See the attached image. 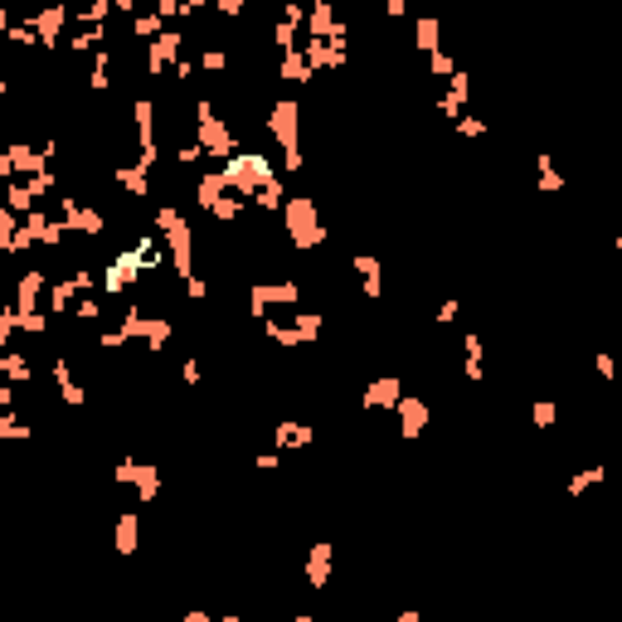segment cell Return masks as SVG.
<instances>
[{"instance_id":"obj_1","label":"cell","mask_w":622,"mask_h":622,"mask_svg":"<svg viewBox=\"0 0 622 622\" xmlns=\"http://www.w3.org/2000/svg\"><path fill=\"white\" fill-rule=\"evenodd\" d=\"M399 418H404V437H418L423 433V423H428V404L423 399H399Z\"/></svg>"},{"instance_id":"obj_2","label":"cell","mask_w":622,"mask_h":622,"mask_svg":"<svg viewBox=\"0 0 622 622\" xmlns=\"http://www.w3.org/2000/svg\"><path fill=\"white\" fill-rule=\"evenodd\" d=\"M365 404L370 408H394L399 404V379H375L370 394H365Z\"/></svg>"},{"instance_id":"obj_3","label":"cell","mask_w":622,"mask_h":622,"mask_svg":"<svg viewBox=\"0 0 622 622\" xmlns=\"http://www.w3.org/2000/svg\"><path fill=\"white\" fill-rule=\"evenodd\" d=\"M98 39H108L103 25H78L68 34V49H73V54H88V49H98Z\"/></svg>"},{"instance_id":"obj_4","label":"cell","mask_w":622,"mask_h":622,"mask_svg":"<svg viewBox=\"0 0 622 622\" xmlns=\"http://www.w3.org/2000/svg\"><path fill=\"white\" fill-rule=\"evenodd\" d=\"M108 68H112V49H98V54H93V73H88V88H93V93H103L112 83Z\"/></svg>"},{"instance_id":"obj_5","label":"cell","mask_w":622,"mask_h":622,"mask_svg":"<svg viewBox=\"0 0 622 622\" xmlns=\"http://www.w3.org/2000/svg\"><path fill=\"white\" fill-rule=\"evenodd\" d=\"M413 39H418V49H423V54H433V49H437V20H428V15H423V20L413 25Z\"/></svg>"},{"instance_id":"obj_6","label":"cell","mask_w":622,"mask_h":622,"mask_svg":"<svg viewBox=\"0 0 622 622\" xmlns=\"http://www.w3.org/2000/svg\"><path fill=\"white\" fill-rule=\"evenodd\" d=\"M5 204H10L15 214H29V204H34V195H29V185H10V190H5Z\"/></svg>"},{"instance_id":"obj_7","label":"cell","mask_w":622,"mask_h":622,"mask_svg":"<svg viewBox=\"0 0 622 622\" xmlns=\"http://www.w3.org/2000/svg\"><path fill=\"white\" fill-rule=\"evenodd\" d=\"M117 549H122V554H132V549H136V520H132V515L117 520Z\"/></svg>"},{"instance_id":"obj_8","label":"cell","mask_w":622,"mask_h":622,"mask_svg":"<svg viewBox=\"0 0 622 622\" xmlns=\"http://www.w3.org/2000/svg\"><path fill=\"white\" fill-rule=\"evenodd\" d=\"M132 34H136V39H146V34H161V15H136V20H132Z\"/></svg>"},{"instance_id":"obj_9","label":"cell","mask_w":622,"mask_h":622,"mask_svg":"<svg viewBox=\"0 0 622 622\" xmlns=\"http://www.w3.org/2000/svg\"><path fill=\"white\" fill-rule=\"evenodd\" d=\"M272 44H277V49H292V44H297V25H292V20H282V25L272 29Z\"/></svg>"},{"instance_id":"obj_10","label":"cell","mask_w":622,"mask_h":622,"mask_svg":"<svg viewBox=\"0 0 622 622\" xmlns=\"http://www.w3.org/2000/svg\"><path fill=\"white\" fill-rule=\"evenodd\" d=\"M73 316H78V321H98V316H103V306H98L93 297H83L78 306H73Z\"/></svg>"},{"instance_id":"obj_11","label":"cell","mask_w":622,"mask_h":622,"mask_svg":"<svg viewBox=\"0 0 622 622\" xmlns=\"http://www.w3.org/2000/svg\"><path fill=\"white\" fill-rule=\"evenodd\" d=\"M457 132H462V136H487V122H477V117H462Z\"/></svg>"},{"instance_id":"obj_12","label":"cell","mask_w":622,"mask_h":622,"mask_svg":"<svg viewBox=\"0 0 622 622\" xmlns=\"http://www.w3.org/2000/svg\"><path fill=\"white\" fill-rule=\"evenodd\" d=\"M428 68H433V73H452V58L433 49V54H428Z\"/></svg>"},{"instance_id":"obj_13","label":"cell","mask_w":622,"mask_h":622,"mask_svg":"<svg viewBox=\"0 0 622 622\" xmlns=\"http://www.w3.org/2000/svg\"><path fill=\"white\" fill-rule=\"evenodd\" d=\"M224 63H229V58H224V49H209V54H204V68H209V73H219Z\"/></svg>"},{"instance_id":"obj_14","label":"cell","mask_w":622,"mask_h":622,"mask_svg":"<svg viewBox=\"0 0 622 622\" xmlns=\"http://www.w3.org/2000/svg\"><path fill=\"white\" fill-rule=\"evenodd\" d=\"M185 292H190V297H195V301H199V297H209V287H204L199 277H185Z\"/></svg>"},{"instance_id":"obj_15","label":"cell","mask_w":622,"mask_h":622,"mask_svg":"<svg viewBox=\"0 0 622 622\" xmlns=\"http://www.w3.org/2000/svg\"><path fill=\"white\" fill-rule=\"evenodd\" d=\"M535 423H540V428H544V423H554V404H535Z\"/></svg>"},{"instance_id":"obj_16","label":"cell","mask_w":622,"mask_h":622,"mask_svg":"<svg viewBox=\"0 0 622 622\" xmlns=\"http://www.w3.org/2000/svg\"><path fill=\"white\" fill-rule=\"evenodd\" d=\"M219 10H224V15H239V10H244V0H214Z\"/></svg>"},{"instance_id":"obj_17","label":"cell","mask_w":622,"mask_h":622,"mask_svg":"<svg viewBox=\"0 0 622 622\" xmlns=\"http://www.w3.org/2000/svg\"><path fill=\"white\" fill-rule=\"evenodd\" d=\"M108 5H112V10H122V15H132V10H136V0H108Z\"/></svg>"},{"instance_id":"obj_18","label":"cell","mask_w":622,"mask_h":622,"mask_svg":"<svg viewBox=\"0 0 622 622\" xmlns=\"http://www.w3.org/2000/svg\"><path fill=\"white\" fill-rule=\"evenodd\" d=\"M389 5V15H404V0H384Z\"/></svg>"}]
</instances>
